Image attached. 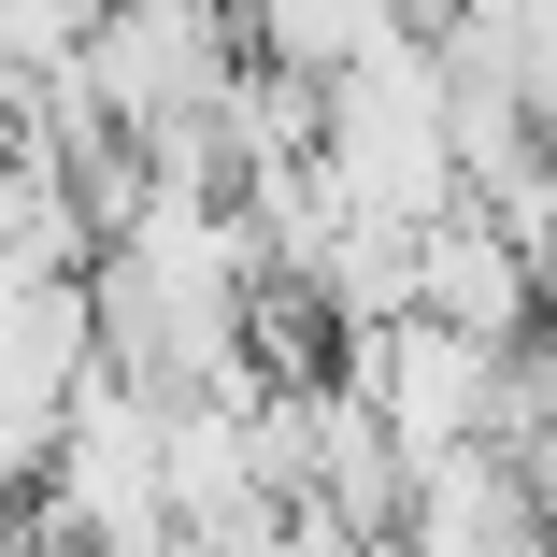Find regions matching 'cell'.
<instances>
[{"instance_id":"cell-8","label":"cell","mask_w":557,"mask_h":557,"mask_svg":"<svg viewBox=\"0 0 557 557\" xmlns=\"http://www.w3.org/2000/svg\"><path fill=\"white\" fill-rule=\"evenodd\" d=\"M0 557H72V543H44V529H29V515H15V529H0Z\"/></svg>"},{"instance_id":"cell-7","label":"cell","mask_w":557,"mask_h":557,"mask_svg":"<svg viewBox=\"0 0 557 557\" xmlns=\"http://www.w3.org/2000/svg\"><path fill=\"white\" fill-rule=\"evenodd\" d=\"M414 29V0H244V44L258 58H286V72H358L372 44H400Z\"/></svg>"},{"instance_id":"cell-10","label":"cell","mask_w":557,"mask_h":557,"mask_svg":"<svg viewBox=\"0 0 557 557\" xmlns=\"http://www.w3.org/2000/svg\"><path fill=\"white\" fill-rule=\"evenodd\" d=\"M414 15H429V0H414Z\"/></svg>"},{"instance_id":"cell-5","label":"cell","mask_w":557,"mask_h":557,"mask_svg":"<svg viewBox=\"0 0 557 557\" xmlns=\"http://www.w3.org/2000/svg\"><path fill=\"white\" fill-rule=\"evenodd\" d=\"M414 314L472 329V344H529V314H543V258L500 230L486 200H458L443 230H414Z\"/></svg>"},{"instance_id":"cell-11","label":"cell","mask_w":557,"mask_h":557,"mask_svg":"<svg viewBox=\"0 0 557 557\" xmlns=\"http://www.w3.org/2000/svg\"><path fill=\"white\" fill-rule=\"evenodd\" d=\"M543 486H557V472H543Z\"/></svg>"},{"instance_id":"cell-4","label":"cell","mask_w":557,"mask_h":557,"mask_svg":"<svg viewBox=\"0 0 557 557\" xmlns=\"http://www.w3.org/2000/svg\"><path fill=\"white\" fill-rule=\"evenodd\" d=\"M400 557H557V486L529 458H500V443L429 458L414 515H400Z\"/></svg>"},{"instance_id":"cell-2","label":"cell","mask_w":557,"mask_h":557,"mask_svg":"<svg viewBox=\"0 0 557 557\" xmlns=\"http://www.w3.org/2000/svg\"><path fill=\"white\" fill-rule=\"evenodd\" d=\"M29 529H44V543H72V557L129 543V529H172V400H158L144 372L100 358V386H86V400H72V429H58V472H44Z\"/></svg>"},{"instance_id":"cell-6","label":"cell","mask_w":557,"mask_h":557,"mask_svg":"<svg viewBox=\"0 0 557 557\" xmlns=\"http://www.w3.org/2000/svg\"><path fill=\"white\" fill-rule=\"evenodd\" d=\"M0 258H29V272H100V214H86V172L72 144H0Z\"/></svg>"},{"instance_id":"cell-3","label":"cell","mask_w":557,"mask_h":557,"mask_svg":"<svg viewBox=\"0 0 557 557\" xmlns=\"http://www.w3.org/2000/svg\"><path fill=\"white\" fill-rule=\"evenodd\" d=\"M500 358H515V344H472V329H443V314H386V329H358L329 372H344V386L400 429V458L429 472V458H472V443L500 429Z\"/></svg>"},{"instance_id":"cell-9","label":"cell","mask_w":557,"mask_h":557,"mask_svg":"<svg viewBox=\"0 0 557 557\" xmlns=\"http://www.w3.org/2000/svg\"><path fill=\"white\" fill-rule=\"evenodd\" d=\"M543 314H557V230H543Z\"/></svg>"},{"instance_id":"cell-1","label":"cell","mask_w":557,"mask_h":557,"mask_svg":"<svg viewBox=\"0 0 557 557\" xmlns=\"http://www.w3.org/2000/svg\"><path fill=\"white\" fill-rule=\"evenodd\" d=\"M329 186H344L358 214H400V230H443V214L472 200L458 58H443V29H400L358 72H329Z\"/></svg>"}]
</instances>
